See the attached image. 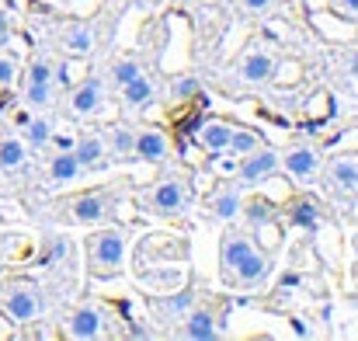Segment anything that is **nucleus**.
I'll return each mask as SVG.
<instances>
[{
	"mask_svg": "<svg viewBox=\"0 0 358 341\" xmlns=\"http://www.w3.org/2000/svg\"><path fill=\"white\" fill-rule=\"evenodd\" d=\"M220 265H223V279L240 289H254L271 275V261L237 227H230L220 240Z\"/></svg>",
	"mask_w": 358,
	"mask_h": 341,
	"instance_id": "nucleus-1",
	"label": "nucleus"
},
{
	"mask_svg": "<svg viewBox=\"0 0 358 341\" xmlns=\"http://www.w3.org/2000/svg\"><path fill=\"white\" fill-rule=\"evenodd\" d=\"M0 314L10 324H31L42 314V289L31 279H0Z\"/></svg>",
	"mask_w": 358,
	"mask_h": 341,
	"instance_id": "nucleus-2",
	"label": "nucleus"
},
{
	"mask_svg": "<svg viewBox=\"0 0 358 341\" xmlns=\"http://www.w3.org/2000/svg\"><path fill=\"white\" fill-rule=\"evenodd\" d=\"M84 254H87V272L94 279H115L125 258V237L119 230H98L84 237Z\"/></svg>",
	"mask_w": 358,
	"mask_h": 341,
	"instance_id": "nucleus-3",
	"label": "nucleus"
},
{
	"mask_svg": "<svg viewBox=\"0 0 358 341\" xmlns=\"http://www.w3.org/2000/svg\"><path fill=\"white\" fill-rule=\"evenodd\" d=\"M188 199H192V188L181 185V181H174V178L153 181L150 188H143V192L136 195L139 209L157 213V216H174V213H181V209L188 206Z\"/></svg>",
	"mask_w": 358,
	"mask_h": 341,
	"instance_id": "nucleus-4",
	"label": "nucleus"
},
{
	"mask_svg": "<svg viewBox=\"0 0 358 341\" xmlns=\"http://www.w3.org/2000/svg\"><path fill=\"white\" fill-rule=\"evenodd\" d=\"M52 81H56V67L49 56H35L28 63V81H24V102L31 109H49L52 105Z\"/></svg>",
	"mask_w": 358,
	"mask_h": 341,
	"instance_id": "nucleus-5",
	"label": "nucleus"
},
{
	"mask_svg": "<svg viewBox=\"0 0 358 341\" xmlns=\"http://www.w3.org/2000/svg\"><path fill=\"white\" fill-rule=\"evenodd\" d=\"M223 321H227V303H220V310H213L209 303L206 307H192L185 314V328L181 335L192 341H213V338H223Z\"/></svg>",
	"mask_w": 358,
	"mask_h": 341,
	"instance_id": "nucleus-6",
	"label": "nucleus"
},
{
	"mask_svg": "<svg viewBox=\"0 0 358 341\" xmlns=\"http://www.w3.org/2000/svg\"><path fill=\"white\" fill-rule=\"evenodd\" d=\"M105 98H108L105 81H101L98 74H91L87 81H80V84L70 91V98H66V115H70V118H91V115L101 112Z\"/></svg>",
	"mask_w": 358,
	"mask_h": 341,
	"instance_id": "nucleus-7",
	"label": "nucleus"
},
{
	"mask_svg": "<svg viewBox=\"0 0 358 341\" xmlns=\"http://www.w3.org/2000/svg\"><path fill=\"white\" fill-rule=\"evenodd\" d=\"M63 209H66V220H73V223H101L112 216V195L87 192V195L70 199Z\"/></svg>",
	"mask_w": 358,
	"mask_h": 341,
	"instance_id": "nucleus-8",
	"label": "nucleus"
},
{
	"mask_svg": "<svg viewBox=\"0 0 358 341\" xmlns=\"http://www.w3.org/2000/svg\"><path fill=\"white\" fill-rule=\"evenodd\" d=\"M105 331H108L105 310L94 307V303H84V307H77V310L66 317V335H70V338L91 341V338H101Z\"/></svg>",
	"mask_w": 358,
	"mask_h": 341,
	"instance_id": "nucleus-9",
	"label": "nucleus"
},
{
	"mask_svg": "<svg viewBox=\"0 0 358 341\" xmlns=\"http://www.w3.org/2000/svg\"><path fill=\"white\" fill-rule=\"evenodd\" d=\"M132 157L136 160H146V164H160L171 157V139L160 125H146V129H136V143H132Z\"/></svg>",
	"mask_w": 358,
	"mask_h": 341,
	"instance_id": "nucleus-10",
	"label": "nucleus"
},
{
	"mask_svg": "<svg viewBox=\"0 0 358 341\" xmlns=\"http://www.w3.org/2000/svg\"><path fill=\"white\" fill-rule=\"evenodd\" d=\"M275 74H278V60L264 49H250L237 67V77L243 84H268Z\"/></svg>",
	"mask_w": 358,
	"mask_h": 341,
	"instance_id": "nucleus-11",
	"label": "nucleus"
},
{
	"mask_svg": "<svg viewBox=\"0 0 358 341\" xmlns=\"http://www.w3.org/2000/svg\"><path fill=\"white\" fill-rule=\"evenodd\" d=\"M59 46L70 53V56H87L94 46H98V32L91 21H66L59 28Z\"/></svg>",
	"mask_w": 358,
	"mask_h": 341,
	"instance_id": "nucleus-12",
	"label": "nucleus"
},
{
	"mask_svg": "<svg viewBox=\"0 0 358 341\" xmlns=\"http://www.w3.org/2000/svg\"><path fill=\"white\" fill-rule=\"evenodd\" d=\"M282 167V157L278 153H271V150H254V153H247L243 157V164H240L237 171V181H247V185H254V181H261V178H268V174H275Z\"/></svg>",
	"mask_w": 358,
	"mask_h": 341,
	"instance_id": "nucleus-13",
	"label": "nucleus"
},
{
	"mask_svg": "<svg viewBox=\"0 0 358 341\" xmlns=\"http://www.w3.org/2000/svg\"><path fill=\"white\" fill-rule=\"evenodd\" d=\"M122 91V105L129 109V112H146L150 105H153V98H157V88H153V81L146 77V74H136Z\"/></svg>",
	"mask_w": 358,
	"mask_h": 341,
	"instance_id": "nucleus-14",
	"label": "nucleus"
},
{
	"mask_svg": "<svg viewBox=\"0 0 358 341\" xmlns=\"http://www.w3.org/2000/svg\"><path fill=\"white\" fill-rule=\"evenodd\" d=\"M73 157L80 160V167H84V171L101 167V164H105V157H108V143H105V136H98V132H84V136L73 143Z\"/></svg>",
	"mask_w": 358,
	"mask_h": 341,
	"instance_id": "nucleus-15",
	"label": "nucleus"
},
{
	"mask_svg": "<svg viewBox=\"0 0 358 341\" xmlns=\"http://www.w3.org/2000/svg\"><path fill=\"white\" fill-rule=\"evenodd\" d=\"M317 153L310 150V146H292L285 157H282V167L292 174V178H299V181H306V178H313L317 174Z\"/></svg>",
	"mask_w": 358,
	"mask_h": 341,
	"instance_id": "nucleus-16",
	"label": "nucleus"
},
{
	"mask_svg": "<svg viewBox=\"0 0 358 341\" xmlns=\"http://www.w3.org/2000/svg\"><path fill=\"white\" fill-rule=\"evenodd\" d=\"M84 174L80 160L73 157V150H59L49 157V181L52 185H66V181H77Z\"/></svg>",
	"mask_w": 358,
	"mask_h": 341,
	"instance_id": "nucleus-17",
	"label": "nucleus"
},
{
	"mask_svg": "<svg viewBox=\"0 0 358 341\" xmlns=\"http://www.w3.org/2000/svg\"><path fill=\"white\" fill-rule=\"evenodd\" d=\"M230 136H234V125H227V122H206L199 129V146L206 153H223L230 146Z\"/></svg>",
	"mask_w": 358,
	"mask_h": 341,
	"instance_id": "nucleus-18",
	"label": "nucleus"
},
{
	"mask_svg": "<svg viewBox=\"0 0 358 341\" xmlns=\"http://www.w3.org/2000/svg\"><path fill=\"white\" fill-rule=\"evenodd\" d=\"M195 303H199V296H195L192 289H181V293H174V296H157V300H153V310H160V314L171 317V321H181Z\"/></svg>",
	"mask_w": 358,
	"mask_h": 341,
	"instance_id": "nucleus-19",
	"label": "nucleus"
},
{
	"mask_svg": "<svg viewBox=\"0 0 358 341\" xmlns=\"http://www.w3.org/2000/svg\"><path fill=\"white\" fill-rule=\"evenodd\" d=\"M24 164H28V143L17 136H3L0 139V171L10 174V171H21Z\"/></svg>",
	"mask_w": 358,
	"mask_h": 341,
	"instance_id": "nucleus-20",
	"label": "nucleus"
},
{
	"mask_svg": "<svg viewBox=\"0 0 358 341\" xmlns=\"http://www.w3.org/2000/svg\"><path fill=\"white\" fill-rule=\"evenodd\" d=\"M240 192L234 188H223V192H216L213 199H209V213L216 216V220H223V223H230L234 216H240Z\"/></svg>",
	"mask_w": 358,
	"mask_h": 341,
	"instance_id": "nucleus-21",
	"label": "nucleus"
},
{
	"mask_svg": "<svg viewBox=\"0 0 358 341\" xmlns=\"http://www.w3.org/2000/svg\"><path fill=\"white\" fill-rule=\"evenodd\" d=\"M105 143H108V150L115 153V160H129V157H132V143H136V129L112 125L108 136H105Z\"/></svg>",
	"mask_w": 358,
	"mask_h": 341,
	"instance_id": "nucleus-22",
	"label": "nucleus"
},
{
	"mask_svg": "<svg viewBox=\"0 0 358 341\" xmlns=\"http://www.w3.org/2000/svg\"><path fill=\"white\" fill-rule=\"evenodd\" d=\"M331 181L338 188H358V160L355 157H338L331 160Z\"/></svg>",
	"mask_w": 358,
	"mask_h": 341,
	"instance_id": "nucleus-23",
	"label": "nucleus"
},
{
	"mask_svg": "<svg viewBox=\"0 0 358 341\" xmlns=\"http://www.w3.org/2000/svg\"><path fill=\"white\" fill-rule=\"evenodd\" d=\"M52 139V118H28L24 122V143L28 146H45Z\"/></svg>",
	"mask_w": 358,
	"mask_h": 341,
	"instance_id": "nucleus-24",
	"label": "nucleus"
},
{
	"mask_svg": "<svg viewBox=\"0 0 358 341\" xmlns=\"http://www.w3.org/2000/svg\"><path fill=\"white\" fill-rule=\"evenodd\" d=\"M136 74H143V67H139V60H136V56H122V60L112 63V70H108V77H112V84H115V88H125Z\"/></svg>",
	"mask_w": 358,
	"mask_h": 341,
	"instance_id": "nucleus-25",
	"label": "nucleus"
},
{
	"mask_svg": "<svg viewBox=\"0 0 358 341\" xmlns=\"http://www.w3.org/2000/svg\"><path fill=\"white\" fill-rule=\"evenodd\" d=\"M261 146V136L257 132H250V129H234V136H230V153L234 157H247V153H254Z\"/></svg>",
	"mask_w": 358,
	"mask_h": 341,
	"instance_id": "nucleus-26",
	"label": "nucleus"
},
{
	"mask_svg": "<svg viewBox=\"0 0 358 341\" xmlns=\"http://www.w3.org/2000/svg\"><path fill=\"white\" fill-rule=\"evenodd\" d=\"M192 98H199V81L192 74L174 77L171 81V102H192Z\"/></svg>",
	"mask_w": 358,
	"mask_h": 341,
	"instance_id": "nucleus-27",
	"label": "nucleus"
},
{
	"mask_svg": "<svg viewBox=\"0 0 358 341\" xmlns=\"http://www.w3.org/2000/svg\"><path fill=\"white\" fill-rule=\"evenodd\" d=\"M240 213L247 216L250 227H261V223L271 220V202H264V199H250L247 206H240Z\"/></svg>",
	"mask_w": 358,
	"mask_h": 341,
	"instance_id": "nucleus-28",
	"label": "nucleus"
},
{
	"mask_svg": "<svg viewBox=\"0 0 358 341\" xmlns=\"http://www.w3.org/2000/svg\"><path fill=\"white\" fill-rule=\"evenodd\" d=\"M14 77H17V63L10 56H3V49H0V91H10Z\"/></svg>",
	"mask_w": 358,
	"mask_h": 341,
	"instance_id": "nucleus-29",
	"label": "nucleus"
},
{
	"mask_svg": "<svg viewBox=\"0 0 358 341\" xmlns=\"http://www.w3.org/2000/svg\"><path fill=\"white\" fill-rule=\"evenodd\" d=\"M292 220H296L299 227H313V223H317V206H313V202H296Z\"/></svg>",
	"mask_w": 358,
	"mask_h": 341,
	"instance_id": "nucleus-30",
	"label": "nucleus"
},
{
	"mask_svg": "<svg viewBox=\"0 0 358 341\" xmlns=\"http://www.w3.org/2000/svg\"><path fill=\"white\" fill-rule=\"evenodd\" d=\"M331 11L345 21H358V0H331Z\"/></svg>",
	"mask_w": 358,
	"mask_h": 341,
	"instance_id": "nucleus-31",
	"label": "nucleus"
},
{
	"mask_svg": "<svg viewBox=\"0 0 358 341\" xmlns=\"http://www.w3.org/2000/svg\"><path fill=\"white\" fill-rule=\"evenodd\" d=\"M10 42V14H3L0 11V49Z\"/></svg>",
	"mask_w": 358,
	"mask_h": 341,
	"instance_id": "nucleus-32",
	"label": "nucleus"
},
{
	"mask_svg": "<svg viewBox=\"0 0 358 341\" xmlns=\"http://www.w3.org/2000/svg\"><path fill=\"white\" fill-rule=\"evenodd\" d=\"M237 4L243 7V11H250V14H254V11H264L271 0H237Z\"/></svg>",
	"mask_w": 358,
	"mask_h": 341,
	"instance_id": "nucleus-33",
	"label": "nucleus"
},
{
	"mask_svg": "<svg viewBox=\"0 0 358 341\" xmlns=\"http://www.w3.org/2000/svg\"><path fill=\"white\" fill-rule=\"evenodd\" d=\"M345 70H348L352 77H358V49H352V53H348V60H345Z\"/></svg>",
	"mask_w": 358,
	"mask_h": 341,
	"instance_id": "nucleus-34",
	"label": "nucleus"
},
{
	"mask_svg": "<svg viewBox=\"0 0 358 341\" xmlns=\"http://www.w3.org/2000/svg\"><path fill=\"white\" fill-rule=\"evenodd\" d=\"M292 331H296L299 338H310V328H306L303 321H292Z\"/></svg>",
	"mask_w": 358,
	"mask_h": 341,
	"instance_id": "nucleus-35",
	"label": "nucleus"
},
{
	"mask_svg": "<svg viewBox=\"0 0 358 341\" xmlns=\"http://www.w3.org/2000/svg\"><path fill=\"white\" fill-rule=\"evenodd\" d=\"M352 286H355V289H358V261H355V265H352Z\"/></svg>",
	"mask_w": 358,
	"mask_h": 341,
	"instance_id": "nucleus-36",
	"label": "nucleus"
},
{
	"mask_svg": "<svg viewBox=\"0 0 358 341\" xmlns=\"http://www.w3.org/2000/svg\"><path fill=\"white\" fill-rule=\"evenodd\" d=\"M352 251L358 254V233H352Z\"/></svg>",
	"mask_w": 358,
	"mask_h": 341,
	"instance_id": "nucleus-37",
	"label": "nucleus"
}]
</instances>
